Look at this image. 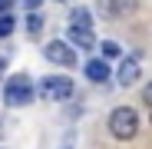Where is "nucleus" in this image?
<instances>
[{"label": "nucleus", "mask_w": 152, "mask_h": 149, "mask_svg": "<svg viewBox=\"0 0 152 149\" xmlns=\"http://www.w3.org/2000/svg\"><path fill=\"white\" fill-rule=\"evenodd\" d=\"M23 4H27V7H30V10H37V7H40V4H43V0H23Z\"/></svg>", "instance_id": "nucleus-15"}, {"label": "nucleus", "mask_w": 152, "mask_h": 149, "mask_svg": "<svg viewBox=\"0 0 152 149\" xmlns=\"http://www.w3.org/2000/svg\"><path fill=\"white\" fill-rule=\"evenodd\" d=\"M10 33H13V17L4 13V17H0V37H10Z\"/></svg>", "instance_id": "nucleus-11"}, {"label": "nucleus", "mask_w": 152, "mask_h": 149, "mask_svg": "<svg viewBox=\"0 0 152 149\" xmlns=\"http://www.w3.org/2000/svg\"><path fill=\"white\" fill-rule=\"evenodd\" d=\"M0 73H4V60H0Z\"/></svg>", "instance_id": "nucleus-16"}, {"label": "nucleus", "mask_w": 152, "mask_h": 149, "mask_svg": "<svg viewBox=\"0 0 152 149\" xmlns=\"http://www.w3.org/2000/svg\"><path fill=\"white\" fill-rule=\"evenodd\" d=\"M4 99H7L10 106H27L30 99H33V83H30L27 73H17V76L7 80V86H4Z\"/></svg>", "instance_id": "nucleus-2"}, {"label": "nucleus", "mask_w": 152, "mask_h": 149, "mask_svg": "<svg viewBox=\"0 0 152 149\" xmlns=\"http://www.w3.org/2000/svg\"><path fill=\"white\" fill-rule=\"evenodd\" d=\"M10 7H13V0H0V17L10 13Z\"/></svg>", "instance_id": "nucleus-13"}, {"label": "nucleus", "mask_w": 152, "mask_h": 149, "mask_svg": "<svg viewBox=\"0 0 152 149\" xmlns=\"http://www.w3.org/2000/svg\"><path fill=\"white\" fill-rule=\"evenodd\" d=\"M109 133L116 139H132L139 133V113L132 106H116L109 113Z\"/></svg>", "instance_id": "nucleus-1"}, {"label": "nucleus", "mask_w": 152, "mask_h": 149, "mask_svg": "<svg viewBox=\"0 0 152 149\" xmlns=\"http://www.w3.org/2000/svg\"><path fill=\"white\" fill-rule=\"evenodd\" d=\"M99 50H103V57H106V60H116V57H122V46H119L116 40H103V43H99Z\"/></svg>", "instance_id": "nucleus-10"}, {"label": "nucleus", "mask_w": 152, "mask_h": 149, "mask_svg": "<svg viewBox=\"0 0 152 149\" xmlns=\"http://www.w3.org/2000/svg\"><path fill=\"white\" fill-rule=\"evenodd\" d=\"M69 27H80V30H93V13L86 7H76L69 13Z\"/></svg>", "instance_id": "nucleus-9"}, {"label": "nucleus", "mask_w": 152, "mask_h": 149, "mask_svg": "<svg viewBox=\"0 0 152 149\" xmlns=\"http://www.w3.org/2000/svg\"><path fill=\"white\" fill-rule=\"evenodd\" d=\"M116 80H119V86H132L139 80V60L136 57H126L119 63V70H116Z\"/></svg>", "instance_id": "nucleus-6"}, {"label": "nucleus", "mask_w": 152, "mask_h": 149, "mask_svg": "<svg viewBox=\"0 0 152 149\" xmlns=\"http://www.w3.org/2000/svg\"><path fill=\"white\" fill-rule=\"evenodd\" d=\"M63 149H69V146H63Z\"/></svg>", "instance_id": "nucleus-17"}, {"label": "nucleus", "mask_w": 152, "mask_h": 149, "mask_svg": "<svg viewBox=\"0 0 152 149\" xmlns=\"http://www.w3.org/2000/svg\"><path fill=\"white\" fill-rule=\"evenodd\" d=\"M66 37H69V46H80V50H93V46H96V40H93V30L69 27V30H66Z\"/></svg>", "instance_id": "nucleus-7"}, {"label": "nucleus", "mask_w": 152, "mask_h": 149, "mask_svg": "<svg viewBox=\"0 0 152 149\" xmlns=\"http://www.w3.org/2000/svg\"><path fill=\"white\" fill-rule=\"evenodd\" d=\"M136 7H139V0H99V13L103 17H113V20H119V17H129V13H136Z\"/></svg>", "instance_id": "nucleus-5"}, {"label": "nucleus", "mask_w": 152, "mask_h": 149, "mask_svg": "<svg viewBox=\"0 0 152 149\" xmlns=\"http://www.w3.org/2000/svg\"><path fill=\"white\" fill-rule=\"evenodd\" d=\"M142 99H145V103H149V106H152V83H149V86H145V90H142Z\"/></svg>", "instance_id": "nucleus-14"}, {"label": "nucleus", "mask_w": 152, "mask_h": 149, "mask_svg": "<svg viewBox=\"0 0 152 149\" xmlns=\"http://www.w3.org/2000/svg\"><path fill=\"white\" fill-rule=\"evenodd\" d=\"M40 96L50 99V103L69 99V96H73V80H69V76H46V80L40 83Z\"/></svg>", "instance_id": "nucleus-3"}, {"label": "nucleus", "mask_w": 152, "mask_h": 149, "mask_svg": "<svg viewBox=\"0 0 152 149\" xmlns=\"http://www.w3.org/2000/svg\"><path fill=\"white\" fill-rule=\"evenodd\" d=\"M86 76H89V83H106V80H109L106 60H89V63H86Z\"/></svg>", "instance_id": "nucleus-8"}, {"label": "nucleus", "mask_w": 152, "mask_h": 149, "mask_svg": "<svg viewBox=\"0 0 152 149\" xmlns=\"http://www.w3.org/2000/svg\"><path fill=\"white\" fill-rule=\"evenodd\" d=\"M43 57H46L50 63H56V66H73V63H76V53H73V46H69L66 40H50V43L43 46Z\"/></svg>", "instance_id": "nucleus-4"}, {"label": "nucleus", "mask_w": 152, "mask_h": 149, "mask_svg": "<svg viewBox=\"0 0 152 149\" xmlns=\"http://www.w3.org/2000/svg\"><path fill=\"white\" fill-rule=\"evenodd\" d=\"M40 27H43V20H40L37 13H30V17H27V30H30V37H37V33H40Z\"/></svg>", "instance_id": "nucleus-12"}]
</instances>
